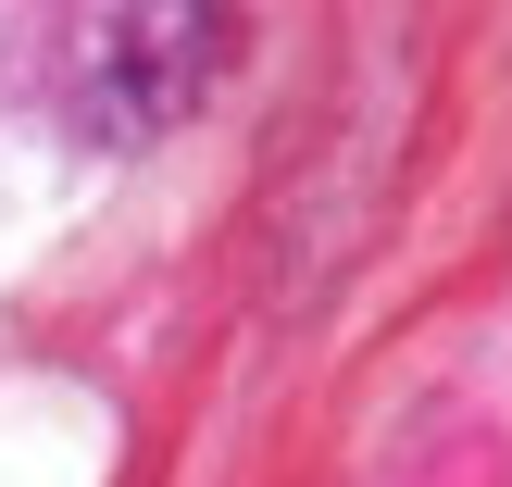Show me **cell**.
Listing matches in <instances>:
<instances>
[{
	"mask_svg": "<svg viewBox=\"0 0 512 487\" xmlns=\"http://www.w3.org/2000/svg\"><path fill=\"white\" fill-rule=\"evenodd\" d=\"M63 100L88 113V138H163L200 100V75L225 63V13H75L50 25Z\"/></svg>",
	"mask_w": 512,
	"mask_h": 487,
	"instance_id": "1",
	"label": "cell"
}]
</instances>
